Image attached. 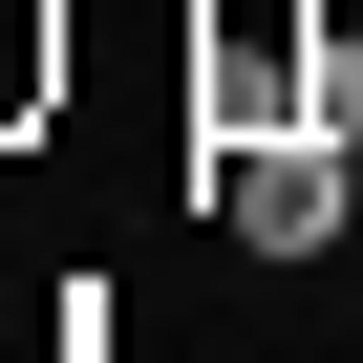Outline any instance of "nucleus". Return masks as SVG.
I'll return each instance as SVG.
<instances>
[{
  "label": "nucleus",
  "instance_id": "obj_2",
  "mask_svg": "<svg viewBox=\"0 0 363 363\" xmlns=\"http://www.w3.org/2000/svg\"><path fill=\"white\" fill-rule=\"evenodd\" d=\"M22 107H65V22H43V0H0V128H22Z\"/></svg>",
  "mask_w": 363,
  "mask_h": 363
},
{
  "label": "nucleus",
  "instance_id": "obj_1",
  "mask_svg": "<svg viewBox=\"0 0 363 363\" xmlns=\"http://www.w3.org/2000/svg\"><path fill=\"white\" fill-rule=\"evenodd\" d=\"M214 214H235V257H342V214H363V128H257V150L214 171Z\"/></svg>",
  "mask_w": 363,
  "mask_h": 363
}]
</instances>
